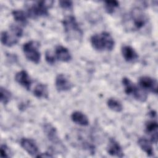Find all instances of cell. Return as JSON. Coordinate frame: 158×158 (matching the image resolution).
Listing matches in <instances>:
<instances>
[{
	"label": "cell",
	"mask_w": 158,
	"mask_h": 158,
	"mask_svg": "<svg viewBox=\"0 0 158 158\" xmlns=\"http://www.w3.org/2000/svg\"><path fill=\"white\" fill-rule=\"evenodd\" d=\"M123 20L125 29L137 31L146 26L148 22V17L141 8L136 7L125 15Z\"/></svg>",
	"instance_id": "6da1fadb"
},
{
	"label": "cell",
	"mask_w": 158,
	"mask_h": 158,
	"mask_svg": "<svg viewBox=\"0 0 158 158\" xmlns=\"http://www.w3.org/2000/svg\"><path fill=\"white\" fill-rule=\"evenodd\" d=\"M90 41L92 47L98 51H111L115 46V41L111 35L107 31L94 34Z\"/></svg>",
	"instance_id": "7a4b0ae2"
},
{
	"label": "cell",
	"mask_w": 158,
	"mask_h": 158,
	"mask_svg": "<svg viewBox=\"0 0 158 158\" xmlns=\"http://www.w3.org/2000/svg\"><path fill=\"white\" fill-rule=\"evenodd\" d=\"M64 33L68 40H80L83 37V31L75 17L73 15L65 17L62 21Z\"/></svg>",
	"instance_id": "3957f363"
},
{
	"label": "cell",
	"mask_w": 158,
	"mask_h": 158,
	"mask_svg": "<svg viewBox=\"0 0 158 158\" xmlns=\"http://www.w3.org/2000/svg\"><path fill=\"white\" fill-rule=\"evenodd\" d=\"M22 35L23 30L21 26L17 24H12L9 27V31H3L1 32V43L7 47H12L18 43Z\"/></svg>",
	"instance_id": "277c9868"
},
{
	"label": "cell",
	"mask_w": 158,
	"mask_h": 158,
	"mask_svg": "<svg viewBox=\"0 0 158 158\" xmlns=\"http://www.w3.org/2000/svg\"><path fill=\"white\" fill-rule=\"evenodd\" d=\"M53 1H40L33 2L30 4L27 9V14L28 17L36 19L39 17H46L49 15L48 9L51 7Z\"/></svg>",
	"instance_id": "5b68a950"
},
{
	"label": "cell",
	"mask_w": 158,
	"mask_h": 158,
	"mask_svg": "<svg viewBox=\"0 0 158 158\" xmlns=\"http://www.w3.org/2000/svg\"><path fill=\"white\" fill-rule=\"evenodd\" d=\"M122 82L124 88V91L127 95L132 96L135 99L139 102H143L147 100L148 94L146 92L141 88H139L128 78L123 77Z\"/></svg>",
	"instance_id": "8992f818"
},
{
	"label": "cell",
	"mask_w": 158,
	"mask_h": 158,
	"mask_svg": "<svg viewBox=\"0 0 158 158\" xmlns=\"http://www.w3.org/2000/svg\"><path fill=\"white\" fill-rule=\"evenodd\" d=\"M42 128L48 139L56 149L55 150L59 152L64 153L66 148L59 137L56 128L50 123H44Z\"/></svg>",
	"instance_id": "52a82bcc"
},
{
	"label": "cell",
	"mask_w": 158,
	"mask_h": 158,
	"mask_svg": "<svg viewBox=\"0 0 158 158\" xmlns=\"http://www.w3.org/2000/svg\"><path fill=\"white\" fill-rule=\"evenodd\" d=\"M40 44L35 41H29L23 44L22 49L27 60L38 64L40 62L41 53L39 51Z\"/></svg>",
	"instance_id": "ba28073f"
},
{
	"label": "cell",
	"mask_w": 158,
	"mask_h": 158,
	"mask_svg": "<svg viewBox=\"0 0 158 158\" xmlns=\"http://www.w3.org/2000/svg\"><path fill=\"white\" fill-rule=\"evenodd\" d=\"M148 115L151 119L146 121L145 124V132L149 136L150 140L152 143L157 144L158 139V124L156 120V112L151 110Z\"/></svg>",
	"instance_id": "9c48e42d"
},
{
	"label": "cell",
	"mask_w": 158,
	"mask_h": 158,
	"mask_svg": "<svg viewBox=\"0 0 158 158\" xmlns=\"http://www.w3.org/2000/svg\"><path fill=\"white\" fill-rule=\"evenodd\" d=\"M139 87L144 91H149L155 94H157V81L156 78L143 76L138 80Z\"/></svg>",
	"instance_id": "30bf717a"
},
{
	"label": "cell",
	"mask_w": 158,
	"mask_h": 158,
	"mask_svg": "<svg viewBox=\"0 0 158 158\" xmlns=\"http://www.w3.org/2000/svg\"><path fill=\"white\" fill-rule=\"evenodd\" d=\"M21 147L31 157H38L40 152L35 141L31 139L22 138L20 141Z\"/></svg>",
	"instance_id": "8fae6325"
},
{
	"label": "cell",
	"mask_w": 158,
	"mask_h": 158,
	"mask_svg": "<svg viewBox=\"0 0 158 158\" xmlns=\"http://www.w3.org/2000/svg\"><path fill=\"white\" fill-rule=\"evenodd\" d=\"M56 88L59 92L67 91L72 89L73 84L63 73L58 74L55 80Z\"/></svg>",
	"instance_id": "7c38bea8"
},
{
	"label": "cell",
	"mask_w": 158,
	"mask_h": 158,
	"mask_svg": "<svg viewBox=\"0 0 158 158\" xmlns=\"http://www.w3.org/2000/svg\"><path fill=\"white\" fill-rule=\"evenodd\" d=\"M106 150L107 153L111 156L117 157H123L124 156L122 148L120 144L113 138H110L109 139Z\"/></svg>",
	"instance_id": "4fadbf2b"
},
{
	"label": "cell",
	"mask_w": 158,
	"mask_h": 158,
	"mask_svg": "<svg viewBox=\"0 0 158 158\" xmlns=\"http://www.w3.org/2000/svg\"><path fill=\"white\" fill-rule=\"evenodd\" d=\"M15 80L27 90L29 91L30 89L32 80L27 71L22 70L18 72L15 74Z\"/></svg>",
	"instance_id": "5bb4252c"
},
{
	"label": "cell",
	"mask_w": 158,
	"mask_h": 158,
	"mask_svg": "<svg viewBox=\"0 0 158 158\" xmlns=\"http://www.w3.org/2000/svg\"><path fill=\"white\" fill-rule=\"evenodd\" d=\"M54 55L56 60L64 62H68L72 59V55L69 49L62 45H57L55 48Z\"/></svg>",
	"instance_id": "9a60e30c"
},
{
	"label": "cell",
	"mask_w": 158,
	"mask_h": 158,
	"mask_svg": "<svg viewBox=\"0 0 158 158\" xmlns=\"http://www.w3.org/2000/svg\"><path fill=\"white\" fill-rule=\"evenodd\" d=\"M122 55L127 62H134L138 60L139 56L135 50L130 46L124 45L121 48Z\"/></svg>",
	"instance_id": "2e32d148"
},
{
	"label": "cell",
	"mask_w": 158,
	"mask_h": 158,
	"mask_svg": "<svg viewBox=\"0 0 158 158\" xmlns=\"http://www.w3.org/2000/svg\"><path fill=\"white\" fill-rule=\"evenodd\" d=\"M138 144L139 148L143 150L148 156L154 157V151L152 147V143L150 139H147L144 137L139 138L138 140Z\"/></svg>",
	"instance_id": "e0dca14e"
},
{
	"label": "cell",
	"mask_w": 158,
	"mask_h": 158,
	"mask_svg": "<svg viewBox=\"0 0 158 158\" xmlns=\"http://www.w3.org/2000/svg\"><path fill=\"white\" fill-rule=\"evenodd\" d=\"M72 120L81 126H88L89 125V120L87 116L80 111H74L71 114Z\"/></svg>",
	"instance_id": "ac0fdd59"
},
{
	"label": "cell",
	"mask_w": 158,
	"mask_h": 158,
	"mask_svg": "<svg viewBox=\"0 0 158 158\" xmlns=\"http://www.w3.org/2000/svg\"><path fill=\"white\" fill-rule=\"evenodd\" d=\"M33 94L36 98L39 99H48L49 93L47 85L43 83L37 84L33 91Z\"/></svg>",
	"instance_id": "d6986e66"
},
{
	"label": "cell",
	"mask_w": 158,
	"mask_h": 158,
	"mask_svg": "<svg viewBox=\"0 0 158 158\" xmlns=\"http://www.w3.org/2000/svg\"><path fill=\"white\" fill-rule=\"evenodd\" d=\"M12 15L16 22L20 25H26L28 23V16L27 13L22 10H14L12 12Z\"/></svg>",
	"instance_id": "ffe728a7"
},
{
	"label": "cell",
	"mask_w": 158,
	"mask_h": 158,
	"mask_svg": "<svg viewBox=\"0 0 158 158\" xmlns=\"http://www.w3.org/2000/svg\"><path fill=\"white\" fill-rule=\"evenodd\" d=\"M107 107L112 111L115 112H120L123 110V106L122 103L117 99L110 98L107 101Z\"/></svg>",
	"instance_id": "44dd1931"
},
{
	"label": "cell",
	"mask_w": 158,
	"mask_h": 158,
	"mask_svg": "<svg viewBox=\"0 0 158 158\" xmlns=\"http://www.w3.org/2000/svg\"><path fill=\"white\" fill-rule=\"evenodd\" d=\"M12 98L11 93L5 88L1 86L0 88V99L1 102L4 105H6L10 101Z\"/></svg>",
	"instance_id": "7402d4cb"
},
{
	"label": "cell",
	"mask_w": 158,
	"mask_h": 158,
	"mask_svg": "<svg viewBox=\"0 0 158 158\" xmlns=\"http://www.w3.org/2000/svg\"><path fill=\"white\" fill-rule=\"evenodd\" d=\"M119 7V2L117 1H104V8L107 14H113L115 9Z\"/></svg>",
	"instance_id": "603a6c76"
},
{
	"label": "cell",
	"mask_w": 158,
	"mask_h": 158,
	"mask_svg": "<svg viewBox=\"0 0 158 158\" xmlns=\"http://www.w3.org/2000/svg\"><path fill=\"white\" fill-rule=\"evenodd\" d=\"M45 59L46 62L50 64L53 65L55 64L56 59L54 57V55L50 51H46L45 53Z\"/></svg>",
	"instance_id": "cb8c5ba5"
},
{
	"label": "cell",
	"mask_w": 158,
	"mask_h": 158,
	"mask_svg": "<svg viewBox=\"0 0 158 158\" xmlns=\"http://www.w3.org/2000/svg\"><path fill=\"white\" fill-rule=\"evenodd\" d=\"M1 157H10V150L6 144H1L0 148Z\"/></svg>",
	"instance_id": "d4e9b609"
},
{
	"label": "cell",
	"mask_w": 158,
	"mask_h": 158,
	"mask_svg": "<svg viewBox=\"0 0 158 158\" xmlns=\"http://www.w3.org/2000/svg\"><path fill=\"white\" fill-rule=\"evenodd\" d=\"M59 4L64 9H70L73 6V2L71 1H60Z\"/></svg>",
	"instance_id": "484cf974"
},
{
	"label": "cell",
	"mask_w": 158,
	"mask_h": 158,
	"mask_svg": "<svg viewBox=\"0 0 158 158\" xmlns=\"http://www.w3.org/2000/svg\"><path fill=\"white\" fill-rule=\"evenodd\" d=\"M53 156L48 152H44V153H40L38 157H52Z\"/></svg>",
	"instance_id": "4316f807"
}]
</instances>
